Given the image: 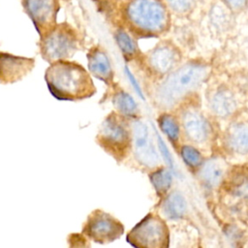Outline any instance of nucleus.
Segmentation results:
<instances>
[{
	"label": "nucleus",
	"instance_id": "4468645a",
	"mask_svg": "<svg viewBox=\"0 0 248 248\" xmlns=\"http://www.w3.org/2000/svg\"><path fill=\"white\" fill-rule=\"evenodd\" d=\"M236 117L229 120L221 133V147L232 156H248V121Z\"/></svg>",
	"mask_w": 248,
	"mask_h": 248
},
{
	"label": "nucleus",
	"instance_id": "2eb2a0df",
	"mask_svg": "<svg viewBox=\"0 0 248 248\" xmlns=\"http://www.w3.org/2000/svg\"><path fill=\"white\" fill-rule=\"evenodd\" d=\"M219 192L232 200L248 202V162L230 165Z\"/></svg>",
	"mask_w": 248,
	"mask_h": 248
},
{
	"label": "nucleus",
	"instance_id": "393cba45",
	"mask_svg": "<svg viewBox=\"0 0 248 248\" xmlns=\"http://www.w3.org/2000/svg\"><path fill=\"white\" fill-rule=\"evenodd\" d=\"M170 12L179 16L190 15L196 8V0H163Z\"/></svg>",
	"mask_w": 248,
	"mask_h": 248
},
{
	"label": "nucleus",
	"instance_id": "5701e85b",
	"mask_svg": "<svg viewBox=\"0 0 248 248\" xmlns=\"http://www.w3.org/2000/svg\"><path fill=\"white\" fill-rule=\"evenodd\" d=\"M178 155L180 156L186 168L193 174L198 170V169L201 167V165L206 158L204 152L202 149L188 142H183L181 144L178 151Z\"/></svg>",
	"mask_w": 248,
	"mask_h": 248
},
{
	"label": "nucleus",
	"instance_id": "f3484780",
	"mask_svg": "<svg viewBox=\"0 0 248 248\" xmlns=\"http://www.w3.org/2000/svg\"><path fill=\"white\" fill-rule=\"evenodd\" d=\"M88 72L108 87L114 83V70L107 50L100 45L93 46L87 51Z\"/></svg>",
	"mask_w": 248,
	"mask_h": 248
},
{
	"label": "nucleus",
	"instance_id": "9b49d317",
	"mask_svg": "<svg viewBox=\"0 0 248 248\" xmlns=\"http://www.w3.org/2000/svg\"><path fill=\"white\" fill-rule=\"evenodd\" d=\"M123 223L113 215L97 208L89 213L83 223L81 233L99 244H107L120 238L124 233Z\"/></svg>",
	"mask_w": 248,
	"mask_h": 248
},
{
	"label": "nucleus",
	"instance_id": "6ab92c4d",
	"mask_svg": "<svg viewBox=\"0 0 248 248\" xmlns=\"http://www.w3.org/2000/svg\"><path fill=\"white\" fill-rule=\"evenodd\" d=\"M108 91L111 104L117 113L129 120L141 117L138 103L118 82L114 81V83L108 87Z\"/></svg>",
	"mask_w": 248,
	"mask_h": 248
},
{
	"label": "nucleus",
	"instance_id": "7ed1b4c3",
	"mask_svg": "<svg viewBox=\"0 0 248 248\" xmlns=\"http://www.w3.org/2000/svg\"><path fill=\"white\" fill-rule=\"evenodd\" d=\"M170 15L163 0H127L121 11L122 26L136 39L158 38L169 32Z\"/></svg>",
	"mask_w": 248,
	"mask_h": 248
},
{
	"label": "nucleus",
	"instance_id": "ddd939ff",
	"mask_svg": "<svg viewBox=\"0 0 248 248\" xmlns=\"http://www.w3.org/2000/svg\"><path fill=\"white\" fill-rule=\"evenodd\" d=\"M229 167L230 164L223 155L213 154L205 158L194 176L204 191H219Z\"/></svg>",
	"mask_w": 248,
	"mask_h": 248
},
{
	"label": "nucleus",
	"instance_id": "0eeeda50",
	"mask_svg": "<svg viewBox=\"0 0 248 248\" xmlns=\"http://www.w3.org/2000/svg\"><path fill=\"white\" fill-rule=\"evenodd\" d=\"M77 30L67 22L56 23L40 37L39 49L44 60L49 64L57 60L70 59L79 46Z\"/></svg>",
	"mask_w": 248,
	"mask_h": 248
},
{
	"label": "nucleus",
	"instance_id": "39448f33",
	"mask_svg": "<svg viewBox=\"0 0 248 248\" xmlns=\"http://www.w3.org/2000/svg\"><path fill=\"white\" fill-rule=\"evenodd\" d=\"M95 140L117 163L125 162L130 157L132 147L130 120L115 110L110 111L100 124Z\"/></svg>",
	"mask_w": 248,
	"mask_h": 248
},
{
	"label": "nucleus",
	"instance_id": "9d476101",
	"mask_svg": "<svg viewBox=\"0 0 248 248\" xmlns=\"http://www.w3.org/2000/svg\"><path fill=\"white\" fill-rule=\"evenodd\" d=\"M132 132L131 154L137 167L147 172L161 166L162 159L155 146L147 124L140 118L130 120Z\"/></svg>",
	"mask_w": 248,
	"mask_h": 248
},
{
	"label": "nucleus",
	"instance_id": "aec40b11",
	"mask_svg": "<svg viewBox=\"0 0 248 248\" xmlns=\"http://www.w3.org/2000/svg\"><path fill=\"white\" fill-rule=\"evenodd\" d=\"M156 122L160 131L166 136L171 147L178 154L179 148L184 141L180 121L176 112L172 110L159 111Z\"/></svg>",
	"mask_w": 248,
	"mask_h": 248
},
{
	"label": "nucleus",
	"instance_id": "423d86ee",
	"mask_svg": "<svg viewBox=\"0 0 248 248\" xmlns=\"http://www.w3.org/2000/svg\"><path fill=\"white\" fill-rule=\"evenodd\" d=\"M126 241L135 248H168L170 246L168 221L157 211H151L127 232Z\"/></svg>",
	"mask_w": 248,
	"mask_h": 248
},
{
	"label": "nucleus",
	"instance_id": "a878e982",
	"mask_svg": "<svg viewBox=\"0 0 248 248\" xmlns=\"http://www.w3.org/2000/svg\"><path fill=\"white\" fill-rule=\"evenodd\" d=\"M232 14L242 13L248 8V0H219Z\"/></svg>",
	"mask_w": 248,
	"mask_h": 248
},
{
	"label": "nucleus",
	"instance_id": "a211bd4d",
	"mask_svg": "<svg viewBox=\"0 0 248 248\" xmlns=\"http://www.w3.org/2000/svg\"><path fill=\"white\" fill-rule=\"evenodd\" d=\"M157 208L156 211L167 221L178 222L186 217L188 203L180 190L171 189L162 200L158 201Z\"/></svg>",
	"mask_w": 248,
	"mask_h": 248
},
{
	"label": "nucleus",
	"instance_id": "dca6fc26",
	"mask_svg": "<svg viewBox=\"0 0 248 248\" xmlns=\"http://www.w3.org/2000/svg\"><path fill=\"white\" fill-rule=\"evenodd\" d=\"M35 59L0 50V83L11 84L25 78L34 68Z\"/></svg>",
	"mask_w": 248,
	"mask_h": 248
},
{
	"label": "nucleus",
	"instance_id": "b1692460",
	"mask_svg": "<svg viewBox=\"0 0 248 248\" xmlns=\"http://www.w3.org/2000/svg\"><path fill=\"white\" fill-rule=\"evenodd\" d=\"M232 15L233 14L219 1L213 4L209 11L210 22L216 29L225 30L232 22Z\"/></svg>",
	"mask_w": 248,
	"mask_h": 248
},
{
	"label": "nucleus",
	"instance_id": "4be33fe9",
	"mask_svg": "<svg viewBox=\"0 0 248 248\" xmlns=\"http://www.w3.org/2000/svg\"><path fill=\"white\" fill-rule=\"evenodd\" d=\"M147 173L158 201L162 200L172 189L173 177L170 170L162 164Z\"/></svg>",
	"mask_w": 248,
	"mask_h": 248
},
{
	"label": "nucleus",
	"instance_id": "f8f14e48",
	"mask_svg": "<svg viewBox=\"0 0 248 248\" xmlns=\"http://www.w3.org/2000/svg\"><path fill=\"white\" fill-rule=\"evenodd\" d=\"M22 7L40 37L57 23L59 0H22Z\"/></svg>",
	"mask_w": 248,
	"mask_h": 248
},
{
	"label": "nucleus",
	"instance_id": "20e7f679",
	"mask_svg": "<svg viewBox=\"0 0 248 248\" xmlns=\"http://www.w3.org/2000/svg\"><path fill=\"white\" fill-rule=\"evenodd\" d=\"M174 111L180 121L184 142L196 145L203 152L213 147L219 136L217 119L202 108L198 95Z\"/></svg>",
	"mask_w": 248,
	"mask_h": 248
},
{
	"label": "nucleus",
	"instance_id": "bb28decb",
	"mask_svg": "<svg viewBox=\"0 0 248 248\" xmlns=\"http://www.w3.org/2000/svg\"><path fill=\"white\" fill-rule=\"evenodd\" d=\"M117 1H121V2H126L127 0H117Z\"/></svg>",
	"mask_w": 248,
	"mask_h": 248
},
{
	"label": "nucleus",
	"instance_id": "1a4fd4ad",
	"mask_svg": "<svg viewBox=\"0 0 248 248\" xmlns=\"http://www.w3.org/2000/svg\"><path fill=\"white\" fill-rule=\"evenodd\" d=\"M204 98L206 110L217 120H231L236 117L244 106L240 91L223 80L208 84Z\"/></svg>",
	"mask_w": 248,
	"mask_h": 248
},
{
	"label": "nucleus",
	"instance_id": "412c9836",
	"mask_svg": "<svg viewBox=\"0 0 248 248\" xmlns=\"http://www.w3.org/2000/svg\"><path fill=\"white\" fill-rule=\"evenodd\" d=\"M113 38L126 63L140 62L143 53L138 45L137 39L124 26H119L114 30Z\"/></svg>",
	"mask_w": 248,
	"mask_h": 248
},
{
	"label": "nucleus",
	"instance_id": "f257e3e1",
	"mask_svg": "<svg viewBox=\"0 0 248 248\" xmlns=\"http://www.w3.org/2000/svg\"><path fill=\"white\" fill-rule=\"evenodd\" d=\"M213 66L202 58L182 62L173 71L152 82L149 97L158 111L176 110L182 104L198 95L211 78Z\"/></svg>",
	"mask_w": 248,
	"mask_h": 248
},
{
	"label": "nucleus",
	"instance_id": "6e6552de",
	"mask_svg": "<svg viewBox=\"0 0 248 248\" xmlns=\"http://www.w3.org/2000/svg\"><path fill=\"white\" fill-rule=\"evenodd\" d=\"M183 62L180 47L170 40H161L142 54L139 63L152 82L161 79Z\"/></svg>",
	"mask_w": 248,
	"mask_h": 248
},
{
	"label": "nucleus",
	"instance_id": "f03ea898",
	"mask_svg": "<svg viewBox=\"0 0 248 248\" xmlns=\"http://www.w3.org/2000/svg\"><path fill=\"white\" fill-rule=\"evenodd\" d=\"M45 80L50 94L59 101H81L97 92L90 73L79 63L69 59L50 63L46 70Z\"/></svg>",
	"mask_w": 248,
	"mask_h": 248
}]
</instances>
